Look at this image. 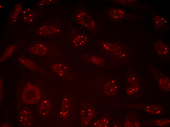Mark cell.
<instances>
[{"instance_id":"cell-17","label":"cell","mask_w":170,"mask_h":127,"mask_svg":"<svg viewBox=\"0 0 170 127\" xmlns=\"http://www.w3.org/2000/svg\"><path fill=\"white\" fill-rule=\"evenodd\" d=\"M51 1V0H43L40 1L39 3L40 5H43L50 4Z\"/></svg>"},{"instance_id":"cell-6","label":"cell","mask_w":170,"mask_h":127,"mask_svg":"<svg viewBox=\"0 0 170 127\" xmlns=\"http://www.w3.org/2000/svg\"><path fill=\"white\" fill-rule=\"evenodd\" d=\"M124 11L120 9L112 8L108 13L109 17L113 20H118L122 19L124 16Z\"/></svg>"},{"instance_id":"cell-5","label":"cell","mask_w":170,"mask_h":127,"mask_svg":"<svg viewBox=\"0 0 170 127\" xmlns=\"http://www.w3.org/2000/svg\"><path fill=\"white\" fill-rule=\"evenodd\" d=\"M46 47L41 44L37 43L32 46L29 49L31 53L39 55H44L46 53Z\"/></svg>"},{"instance_id":"cell-16","label":"cell","mask_w":170,"mask_h":127,"mask_svg":"<svg viewBox=\"0 0 170 127\" xmlns=\"http://www.w3.org/2000/svg\"><path fill=\"white\" fill-rule=\"evenodd\" d=\"M19 14L15 12L12 13L10 17L13 21L15 22L17 20Z\"/></svg>"},{"instance_id":"cell-15","label":"cell","mask_w":170,"mask_h":127,"mask_svg":"<svg viewBox=\"0 0 170 127\" xmlns=\"http://www.w3.org/2000/svg\"><path fill=\"white\" fill-rule=\"evenodd\" d=\"M22 8L21 5L20 4H18L15 6L14 10V12L19 14L21 12Z\"/></svg>"},{"instance_id":"cell-9","label":"cell","mask_w":170,"mask_h":127,"mask_svg":"<svg viewBox=\"0 0 170 127\" xmlns=\"http://www.w3.org/2000/svg\"><path fill=\"white\" fill-rule=\"evenodd\" d=\"M51 105L49 102L46 100L43 101L39 107V112L41 115L44 116L50 112Z\"/></svg>"},{"instance_id":"cell-14","label":"cell","mask_w":170,"mask_h":127,"mask_svg":"<svg viewBox=\"0 0 170 127\" xmlns=\"http://www.w3.org/2000/svg\"><path fill=\"white\" fill-rule=\"evenodd\" d=\"M154 21L157 27H160L166 23V21L163 17L159 16H156L154 17Z\"/></svg>"},{"instance_id":"cell-13","label":"cell","mask_w":170,"mask_h":127,"mask_svg":"<svg viewBox=\"0 0 170 127\" xmlns=\"http://www.w3.org/2000/svg\"><path fill=\"white\" fill-rule=\"evenodd\" d=\"M19 60L21 63L26 67L32 70L35 69V64L31 60L23 57L20 58Z\"/></svg>"},{"instance_id":"cell-11","label":"cell","mask_w":170,"mask_h":127,"mask_svg":"<svg viewBox=\"0 0 170 127\" xmlns=\"http://www.w3.org/2000/svg\"><path fill=\"white\" fill-rule=\"evenodd\" d=\"M23 17L24 20L26 22L30 23L33 20L34 14L33 11L29 8L24 9L23 11Z\"/></svg>"},{"instance_id":"cell-3","label":"cell","mask_w":170,"mask_h":127,"mask_svg":"<svg viewBox=\"0 0 170 127\" xmlns=\"http://www.w3.org/2000/svg\"><path fill=\"white\" fill-rule=\"evenodd\" d=\"M60 30L55 27L49 25H44L41 27L38 31L39 33L43 35H51L58 33Z\"/></svg>"},{"instance_id":"cell-10","label":"cell","mask_w":170,"mask_h":127,"mask_svg":"<svg viewBox=\"0 0 170 127\" xmlns=\"http://www.w3.org/2000/svg\"><path fill=\"white\" fill-rule=\"evenodd\" d=\"M158 83L161 89L164 91L169 90L170 89L169 79L165 76H161L159 79Z\"/></svg>"},{"instance_id":"cell-18","label":"cell","mask_w":170,"mask_h":127,"mask_svg":"<svg viewBox=\"0 0 170 127\" xmlns=\"http://www.w3.org/2000/svg\"><path fill=\"white\" fill-rule=\"evenodd\" d=\"M125 126L126 127H133V125L130 122H127L125 123Z\"/></svg>"},{"instance_id":"cell-8","label":"cell","mask_w":170,"mask_h":127,"mask_svg":"<svg viewBox=\"0 0 170 127\" xmlns=\"http://www.w3.org/2000/svg\"><path fill=\"white\" fill-rule=\"evenodd\" d=\"M32 117L30 112L27 110H24L20 113L19 120L21 123L25 127L30 124Z\"/></svg>"},{"instance_id":"cell-2","label":"cell","mask_w":170,"mask_h":127,"mask_svg":"<svg viewBox=\"0 0 170 127\" xmlns=\"http://www.w3.org/2000/svg\"><path fill=\"white\" fill-rule=\"evenodd\" d=\"M78 22L80 24L90 29H93L95 27L94 21L86 13L82 12L77 17Z\"/></svg>"},{"instance_id":"cell-7","label":"cell","mask_w":170,"mask_h":127,"mask_svg":"<svg viewBox=\"0 0 170 127\" xmlns=\"http://www.w3.org/2000/svg\"><path fill=\"white\" fill-rule=\"evenodd\" d=\"M154 47L156 52L159 55H165L169 52L168 47L160 41L155 42Z\"/></svg>"},{"instance_id":"cell-12","label":"cell","mask_w":170,"mask_h":127,"mask_svg":"<svg viewBox=\"0 0 170 127\" xmlns=\"http://www.w3.org/2000/svg\"><path fill=\"white\" fill-rule=\"evenodd\" d=\"M15 48V46L13 45L7 47L2 55L0 59V62L3 61L11 56L13 53Z\"/></svg>"},{"instance_id":"cell-1","label":"cell","mask_w":170,"mask_h":127,"mask_svg":"<svg viewBox=\"0 0 170 127\" xmlns=\"http://www.w3.org/2000/svg\"><path fill=\"white\" fill-rule=\"evenodd\" d=\"M41 97V93L39 88L30 82L27 83L22 94L23 101L27 104H33L39 100Z\"/></svg>"},{"instance_id":"cell-4","label":"cell","mask_w":170,"mask_h":127,"mask_svg":"<svg viewBox=\"0 0 170 127\" xmlns=\"http://www.w3.org/2000/svg\"><path fill=\"white\" fill-rule=\"evenodd\" d=\"M86 41V37L82 34H76L72 39V42L74 47L78 48L82 47Z\"/></svg>"}]
</instances>
